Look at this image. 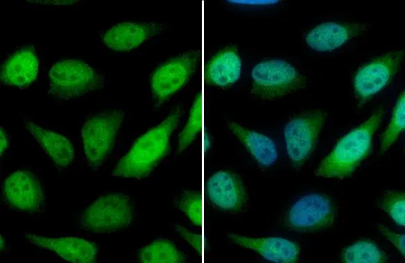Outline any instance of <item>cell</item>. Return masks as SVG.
<instances>
[{
	"label": "cell",
	"mask_w": 405,
	"mask_h": 263,
	"mask_svg": "<svg viewBox=\"0 0 405 263\" xmlns=\"http://www.w3.org/2000/svg\"><path fill=\"white\" fill-rule=\"evenodd\" d=\"M182 113L178 106L160 124L140 136L118 161L113 175L137 179L148 177L168 153L170 136Z\"/></svg>",
	"instance_id": "1"
},
{
	"label": "cell",
	"mask_w": 405,
	"mask_h": 263,
	"mask_svg": "<svg viewBox=\"0 0 405 263\" xmlns=\"http://www.w3.org/2000/svg\"><path fill=\"white\" fill-rule=\"evenodd\" d=\"M386 113V109L381 107L365 122L341 138L333 150L322 159L315 175L338 179L351 175L368 156L373 135Z\"/></svg>",
	"instance_id": "2"
},
{
	"label": "cell",
	"mask_w": 405,
	"mask_h": 263,
	"mask_svg": "<svg viewBox=\"0 0 405 263\" xmlns=\"http://www.w3.org/2000/svg\"><path fill=\"white\" fill-rule=\"evenodd\" d=\"M49 93L60 99H69L103 88L102 75L86 62L62 60L56 63L49 71Z\"/></svg>",
	"instance_id": "3"
},
{
	"label": "cell",
	"mask_w": 405,
	"mask_h": 263,
	"mask_svg": "<svg viewBox=\"0 0 405 263\" xmlns=\"http://www.w3.org/2000/svg\"><path fill=\"white\" fill-rule=\"evenodd\" d=\"M251 93L264 99H273L306 86L307 79L293 65L281 59L258 63L251 72Z\"/></svg>",
	"instance_id": "4"
},
{
	"label": "cell",
	"mask_w": 405,
	"mask_h": 263,
	"mask_svg": "<svg viewBox=\"0 0 405 263\" xmlns=\"http://www.w3.org/2000/svg\"><path fill=\"white\" fill-rule=\"evenodd\" d=\"M326 118L324 110L310 109L292 117L285 125V147L295 168H300L310 158Z\"/></svg>",
	"instance_id": "5"
},
{
	"label": "cell",
	"mask_w": 405,
	"mask_h": 263,
	"mask_svg": "<svg viewBox=\"0 0 405 263\" xmlns=\"http://www.w3.org/2000/svg\"><path fill=\"white\" fill-rule=\"evenodd\" d=\"M336 216L335 204L328 195L312 193L294 202L286 212L284 221L292 230L309 233L332 226Z\"/></svg>",
	"instance_id": "6"
},
{
	"label": "cell",
	"mask_w": 405,
	"mask_h": 263,
	"mask_svg": "<svg viewBox=\"0 0 405 263\" xmlns=\"http://www.w3.org/2000/svg\"><path fill=\"white\" fill-rule=\"evenodd\" d=\"M134 210L127 196L109 193L100 197L84 209L81 226L97 233H111L128 226Z\"/></svg>",
	"instance_id": "7"
},
{
	"label": "cell",
	"mask_w": 405,
	"mask_h": 263,
	"mask_svg": "<svg viewBox=\"0 0 405 263\" xmlns=\"http://www.w3.org/2000/svg\"><path fill=\"white\" fill-rule=\"evenodd\" d=\"M123 118L122 112L111 111L98 113L84 123L81 130L84 153L92 168H98L106 160Z\"/></svg>",
	"instance_id": "8"
},
{
	"label": "cell",
	"mask_w": 405,
	"mask_h": 263,
	"mask_svg": "<svg viewBox=\"0 0 405 263\" xmlns=\"http://www.w3.org/2000/svg\"><path fill=\"white\" fill-rule=\"evenodd\" d=\"M196 50L189 51L157 67L150 75L153 99L159 106L181 90L189 81L200 63Z\"/></svg>",
	"instance_id": "9"
},
{
	"label": "cell",
	"mask_w": 405,
	"mask_h": 263,
	"mask_svg": "<svg viewBox=\"0 0 405 263\" xmlns=\"http://www.w3.org/2000/svg\"><path fill=\"white\" fill-rule=\"evenodd\" d=\"M403 51L393 50L361 66L353 79L355 97L359 107L386 86L397 72Z\"/></svg>",
	"instance_id": "10"
},
{
	"label": "cell",
	"mask_w": 405,
	"mask_h": 263,
	"mask_svg": "<svg viewBox=\"0 0 405 263\" xmlns=\"http://www.w3.org/2000/svg\"><path fill=\"white\" fill-rule=\"evenodd\" d=\"M3 198L12 209L24 212H40L45 196L39 178L27 170L11 173L3 184Z\"/></svg>",
	"instance_id": "11"
},
{
	"label": "cell",
	"mask_w": 405,
	"mask_h": 263,
	"mask_svg": "<svg viewBox=\"0 0 405 263\" xmlns=\"http://www.w3.org/2000/svg\"><path fill=\"white\" fill-rule=\"evenodd\" d=\"M207 196L217 209L237 213L244 210L248 202L247 190L240 177L230 170H219L206 182Z\"/></svg>",
	"instance_id": "12"
},
{
	"label": "cell",
	"mask_w": 405,
	"mask_h": 263,
	"mask_svg": "<svg viewBox=\"0 0 405 263\" xmlns=\"http://www.w3.org/2000/svg\"><path fill=\"white\" fill-rule=\"evenodd\" d=\"M228 238L234 244L249 248L268 261L277 263H296L300 257L298 243L278 237L251 238L228 232Z\"/></svg>",
	"instance_id": "13"
},
{
	"label": "cell",
	"mask_w": 405,
	"mask_h": 263,
	"mask_svg": "<svg viewBox=\"0 0 405 263\" xmlns=\"http://www.w3.org/2000/svg\"><path fill=\"white\" fill-rule=\"evenodd\" d=\"M161 24L152 22H123L109 29L103 35L104 45L116 51H128L159 34Z\"/></svg>",
	"instance_id": "14"
},
{
	"label": "cell",
	"mask_w": 405,
	"mask_h": 263,
	"mask_svg": "<svg viewBox=\"0 0 405 263\" xmlns=\"http://www.w3.org/2000/svg\"><path fill=\"white\" fill-rule=\"evenodd\" d=\"M31 244L56 253L63 259L74 263H94L97 255V246L86 239L68 237L47 238L31 233L25 234Z\"/></svg>",
	"instance_id": "15"
},
{
	"label": "cell",
	"mask_w": 405,
	"mask_h": 263,
	"mask_svg": "<svg viewBox=\"0 0 405 263\" xmlns=\"http://www.w3.org/2000/svg\"><path fill=\"white\" fill-rule=\"evenodd\" d=\"M38 58L33 45L25 46L12 54L2 64L0 78L3 84L26 88L37 79Z\"/></svg>",
	"instance_id": "16"
},
{
	"label": "cell",
	"mask_w": 405,
	"mask_h": 263,
	"mask_svg": "<svg viewBox=\"0 0 405 263\" xmlns=\"http://www.w3.org/2000/svg\"><path fill=\"white\" fill-rule=\"evenodd\" d=\"M367 26L357 22H325L310 31L305 42L315 51H331L365 31Z\"/></svg>",
	"instance_id": "17"
},
{
	"label": "cell",
	"mask_w": 405,
	"mask_h": 263,
	"mask_svg": "<svg viewBox=\"0 0 405 263\" xmlns=\"http://www.w3.org/2000/svg\"><path fill=\"white\" fill-rule=\"evenodd\" d=\"M242 63L237 47L228 45L214 54L205 67V77L207 83L226 88L239 79Z\"/></svg>",
	"instance_id": "18"
},
{
	"label": "cell",
	"mask_w": 405,
	"mask_h": 263,
	"mask_svg": "<svg viewBox=\"0 0 405 263\" xmlns=\"http://www.w3.org/2000/svg\"><path fill=\"white\" fill-rule=\"evenodd\" d=\"M228 127L260 166L269 168L276 162L278 152L272 139L231 120L228 121Z\"/></svg>",
	"instance_id": "19"
},
{
	"label": "cell",
	"mask_w": 405,
	"mask_h": 263,
	"mask_svg": "<svg viewBox=\"0 0 405 263\" xmlns=\"http://www.w3.org/2000/svg\"><path fill=\"white\" fill-rule=\"evenodd\" d=\"M24 122L26 129L56 166L66 167L71 164L74 151L68 138L56 132L46 130L31 121L24 120Z\"/></svg>",
	"instance_id": "20"
},
{
	"label": "cell",
	"mask_w": 405,
	"mask_h": 263,
	"mask_svg": "<svg viewBox=\"0 0 405 263\" xmlns=\"http://www.w3.org/2000/svg\"><path fill=\"white\" fill-rule=\"evenodd\" d=\"M138 260L143 263H183L185 255L173 242L166 239H158L140 250Z\"/></svg>",
	"instance_id": "21"
},
{
	"label": "cell",
	"mask_w": 405,
	"mask_h": 263,
	"mask_svg": "<svg viewBox=\"0 0 405 263\" xmlns=\"http://www.w3.org/2000/svg\"><path fill=\"white\" fill-rule=\"evenodd\" d=\"M340 260L346 263H383L388 261V257L376 242L362 239L345 248L341 253Z\"/></svg>",
	"instance_id": "22"
},
{
	"label": "cell",
	"mask_w": 405,
	"mask_h": 263,
	"mask_svg": "<svg viewBox=\"0 0 405 263\" xmlns=\"http://www.w3.org/2000/svg\"><path fill=\"white\" fill-rule=\"evenodd\" d=\"M203 119V100L202 95L199 93L195 97L187 122L178 135L177 154H181L195 140L201 132Z\"/></svg>",
	"instance_id": "23"
},
{
	"label": "cell",
	"mask_w": 405,
	"mask_h": 263,
	"mask_svg": "<svg viewBox=\"0 0 405 263\" xmlns=\"http://www.w3.org/2000/svg\"><path fill=\"white\" fill-rule=\"evenodd\" d=\"M174 206L182 212L193 225H202L204 220V202L199 191H184L174 201Z\"/></svg>",
	"instance_id": "24"
},
{
	"label": "cell",
	"mask_w": 405,
	"mask_h": 263,
	"mask_svg": "<svg viewBox=\"0 0 405 263\" xmlns=\"http://www.w3.org/2000/svg\"><path fill=\"white\" fill-rule=\"evenodd\" d=\"M405 127V97L403 90L394 107L391 120L381 136V152L388 150L397 140Z\"/></svg>",
	"instance_id": "25"
},
{
	"label": "cell",
	"mask_w": 405,
	"mask_h": 263,
	"mask_svg": "<svg viewBox=\"0 0 405 263\" xmlns=\"http://www.w3.org/2000/svg\"><path fill=\"white\" fill-rule=\"evenodd\" d=\"M400 226L405 225V194L399 191H387L378 204Z\"/></svg>",
	"instance_id": "26"
},
{
	"label": "cell",
	"mask_w": 405,
	"mask_h": 263,
	"mask_svg": "<svg viewBox=\"0 0 405 263\" xmlns=\"http://www.w3.org/2000/svg\"><path fill=\"white\" fill-rule=\"evenodd\" d=\"M175 230L196 251L202 252L204 250L206 244L201 235L191 232L181 225H176Z\"/></svg>",
	"instance_id": "27"
},
{
	"label": "cell",
	"mask_w": 405,
	"mask_h": 263,
	"mask_svg": "<svg viewBox=\"0 0 405 263\" xmlns=\"http://www.w3.org/2000/svg\"><path fill=\"white\" fill-rule=\"evenodd\" d=\"M379 230L381 234L389 240L394 246L401 253V254L404 257L405 248H404V234H396L391 232L387 227L383 225H378Z\"/></svg>",
	"instance_id": "28"
},
{
	"label": "cell",
	"mask_w": 405,
	"mask_h": 263,
	"mask_svg": "<svg viewBox=\"0 0 405 263\" xmlns=\"http://www.w3.org/2000/svg\"><path fill=\"white\" fill-rule=\"evenodd\" d=\"M228 3L235 4V5H259V4H269L271 3H274V1H248V0H230L228 1Z\"/></svg>",
	"instance_id": "29"
},
{
	"label": "cell",
	"mask_w": 405,
	"mask_h": 263,
	"mask_svg": "<svg viewBox=\"0 0 405 263\" xmlns=\"http://www.w3.org/2000/svg\"><path fill=\"white\" fill-rule=\"evenodd\" d=\"M8 147V138L6 131L1 127V154L2 155L3 152L7 150Z\"/></svg>",
	"instance_id": "30"
},
{
	"label": "cell",
	"mask_w": 405,
	"mask_h": 263,
	"mask_svg": "<svg viewBox=\"0 0 405 263\" xmlns=\"http://www.w3.org/2000/svg\"><path fill=\"white\" fill-rule=\"evenodd\" d=\"M3 248H4V241H3V239L2 238V236H1V250Z\"/></svg>",
	"instance_id": "31"
}]
</instances>
